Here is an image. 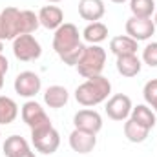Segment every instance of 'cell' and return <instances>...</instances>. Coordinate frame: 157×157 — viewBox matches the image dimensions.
Here are the masks:
<instances>
[{
	"label": "cell",
	"mask_w": 157,
	"mask_h": 157,
	"mask_svg": "<svg viewBox=\"0 0 157 157\" xmlns=\"http://www.w3.org/2000/svg\"><path fill=\"white\" fill-rule=\"evenodd\" d=\"M84 44L80 40L78 29L75 24L64 22L60 28L55 29L53 35V49L60 57V60L68 66H77L78 59L84 51Z\"/></svg>",
	"instance_id": "obj_1"
},
{
	"label": "cell",
	"mask_w": 157,
	"mask_h": 157,
	"mask_svg": "<svg viewBox=\"0 0 157 157\" xmlns=\"http://www.w3.org/2000/svg\"><path fill=\"white\" fill-rule=\"evenodd\" d=\"M112 93V82L102 75L86 78L82 84H78L75 90V99L80 106L91 108L101 102H104Z\"/></svg>",
	"instance_id": "obj_2"
},
{
	"label": "cell",
	"mask_w": 157,
	"mask_h": 157,
	"mask_svg": "<svg viewBox=\"0 0 157 157\" xmlns=\"http://www.w3.org/2000/svg\"><path fill=\"white\" fill-rule=\"evenodd\" d=\"M104 64H106V49L101 48L99 44H90L84 48L75 68L80 77L91 78L102 73Z\"/></svg>",
	"instance_id": "obj_3"
},
{
	"label": "cell",
	"mask_w": 157,
	"mask_h": 157,
	"mask_svg": "<svg viewBox=\"0 0 157 157\" xmlns=\"http://www.w3.org/2000/svg\"><path fill=\"white\" fill-rule=\"evenodd\" d=\"M31 143H33L37 152L44 154V155H51L59 150L60 135L53 128V124H46V126L31 130Z\"/></svg>",
	"instance_id": "obj_4"
},
{
	"label": "cell",
	"mask_w": 157,
	"mask_h": 157,
	"mask_svg": "<svg viewBox=\"0 0 157 157\" xmlns=\"http://www.w3.org/2000/svg\"><path fill=\"white\" fill-rule=\"evenodd\" d=\"M13 53L18 60L31 62L42 55V46L33 35H18L13 40Z\"/></svg>",
	"instance_id": "obj_5"
},
{
	"label": "cell",
	"mask_w": 157,
	"mask_h": 157,
	"mask_svg": "<svg viewBox=\"0 0 157 157\" xmlns=\"http://www.w3.org/2000/svg\"><path fill=\"white\" fill-rule=\"evenodd\" d=\"M0 35L2 40H15L20 35V9L9 6L0 13Z\"/></svg>",
	"instance_id": "obj_6"
},
{
	"label": "cell",
	"mask_w": 157,
	"mask_h": 157,
	"mask_svg": "<svg viewBox=\"0 0 157 157\" xmlns=\"http://www.w3.org/2000/svg\"><path fill=\"white\" fill-rule=\"evenodd\" d=\"M132 99L124 93H115L106 102V113L112 121H126L132 113Z\"/></svg>",
	"instance_id": "obj_7"
},
{
	"label": "cell",
	"mask_w": 157,
	"mask_h": 157,
	"mask_svg": "<svg viewBox=\"0 0 157 157\" xmlns=\"http://www.w3.org/2000/svg\"><path fill=\"white\" fill-rule=\"evenodd\" d=\"M155 33V24L152 18H137V17H130L126 20V35L132 37L133 40L141 42V40H148Z\"/></svg>",
	"instance_id": "obj_8"
},
{
	"label": "cell",
	"mask_w": 157,
	"mask_h": 157,
	"mask_svg": "<svg viewBox=\"0 0 157 157\" xmlns=\"http://www.w3.org/2000/svg\"><path fill=\"white\" fill-rule=\"evenodd\" d=\"M13 86H15V91H17L20 97L29 99V97H35L40 91L42 80H40V77L35 71H22V73L17 75Z\"/></svg>",
	"instance_id": "obj_9"
},
{
	"label": "cell",
	"mask_w": 157,
	"mask_h": 157,
	"mask_svg": "<svg viewBox=\"0 0 157 157\" xmlns=\"http://www.w3.org/2000/svg\"><path fill=\"white\" fill-rule=\"evenodd\" d=\"M20 115H22V121L31 128H40V126H46V124H51V121L48 117V113L44 112V108L40 106L37 101H28L24 102L22 110H20Z\"/></svg>",
	"instance_id": "obj_10"
},
{
	"label": "cell",
	"mask_w": 157,
	"mask_h": 157,
	"mask_svg": "<svg viewBox=\"0 0 157 157\" xmlns=\"http://www.w3.org/2000/svg\"><path fill=\"white\" fill-rule=\"evenodd\" d=\"M73 124H75L77 130H84V132H90V133L97 135L102 130V117H101L99 112L84 108V110H78L73 115Z\"/></svg>",
	"instance_id": "obj_11"
},
{
	"label": "cell",
	"mask_w": 157,
	"mask_h": 157,
	"mask_svg": "<svg viewBox=\"0 0 157 157\" xmlns=\"http://www.w3.org/2000/svg\"><path fill=\"white\" fill-rule=\"evenodd\" d=\"M70 146H71V150L77 152V154H90V152H93V148L97 146V135L75 128V130L70 133Z\"/></svg>",
	"instance_id": "obj_12"
},
{
	"label": "cell",
	"mask_w": 157,
	"mask_h": 157,
	"mask_svg": "<svg viewBox=\"0 0 157 157\" xmlns=\"http://www.w3.org/2000/svg\"><path fill=\"white\" fill-rule=\"evenodd\" d=\"M106 13V6L102 0H80L78 2V15L84 20L99 22Z\"/></svg>",
	"instance_id": "obj_13"
},
{
	"label": "cell",
	"mask_w": 157,
	"mask_h": 157,
	"mask_svg": "<svg viewBox=\"0 0 157 157\" xmlns=\"http://www.w3.org/2000/svg\"><path fill=\"white\" fill-rule=\"evenodd\" d=\"M39 20L46 29H57L64 24V13L59 6H44L39 11Z\"/></svg>",
	"instance_id": "obj_14"
},
{
	"label": "cell",
	"mask_w": 157,
	"mask_h": 157,
	"mask_svg": "<svg viewBox=\"0 0 157 157\" xmlns=\"http://www.w3.org/2000/svg\"><path fill=\"white\" fill-rule=\"evenodd\" d=\"M68 101H70L68 90H66L64 86H59V84L49 86V88L46 90V93H44V102H46L49 108H55V110L66 106Z\"/></svg>",
	"instance_id": "obj_15"
},
{
	"label": "cell",
	"mask_w": 157,
	"mask_h": 157,
	"mask_svg": "<svg viewBox=\"0 0 157 157\" xmlns=\"http://www.w3.org/2000/svg\"><path fill=\"white\" fill-rule=\"evenodd\" d=\"M110 51L115 57L122 55H137V40H133L128 35H119L110 40Z\"/></svg>",
	"instance_id": "obj_16"
},
{
	"label": "cell",
	"mask_w": 157,
	"mask_h": 157,
	"mask_svg": "<svg viewBox=\"0 0 157 157\" xmlns=\"http://www.w3.org/2000/svg\"><path fill=\"white\" fill-rule=\"evenodd\" d=\"M141 59L137 55H122L117 57V71L122 77H135L141 71Z\"/></svg>",
	"instance_id": "obj_17"
},
{
	"label": "cell",
	"mask_w": 157,
	"mask_h": 157,
	"mask_svg": "<svg viewBox=\"0 0 157 157\" xmlns=\"http://www.w3.org/2000/svg\"><path fill=\"white\" fill-rule=\"evenodd\" d=\"M2 150H4L6 157H20L22 154H26L29 150V143L20 135H11L6 139Z\"/></svg>",
	"instance_id": "obj_18"
},
{
	"label": "cell",
	"mask_w": 157,
	"mask_h": 157,
	"mask_svg": "<svg viewBox=\"0 0 157 157\" xmlns=\"http://www.w3.org/2000/svg\"><path fill=\"white\" fill-rule=\"evenodd\" d=\"M82 37L90 44H101V42H104V40L108 39V28L102 22H90L84 28Z\"/></svg>",
	"instance_id": "obj_19"
},
{
	"label": "cell",
	"mask_w": 157,
	"mask_h": 157,
	"mask_svg": "<svg viewBox=\"0 0 157 157\" xmlns=\"http://www.w3.org/2000/svg\"><path fill=\"white\" fill-rule=\"evenodd\" d=\"M148 133H150L148 128L135 122L133 119H126V122H124V137L130 143H143V141H146Z\"/></svg>",
	"instance_id": "obj_20"
},
{
	"label": "cell",
	"mask_w": 157,
	"mask_h": 157,
	"mask_svg": "<svg viewBox=\"0 0 157 157\" xmlns=\"http://www.w3.org/2000/svg\"><path fill=\"white\" fill-rule=\"evenodd\" d=\"M130 119H133L135 122L143 124L144 128L152 130L155 126V113L152 112V108H148L146 104H137L132 108V113H130Z\"/></svg>",
	"instance_id": "obj_21"
},
{
	"label": "cell",
	"mask_w": 157,
	"mask_h": 157,
	"mask_svg": "<svg viewBox=\"0 0 157 157\" xmlns=\"http://www.w3.org/2000/svg\"><path fill=\"white\" fill-rule=\"evenodd\" d=\"M18 115V106L11 97L0 95V124H11Z\"/></svg>",
	"instance_id": "obj_22"
},
{
	"label": "cell",
	"mask_w": 157,
	"mask_h": 157,
	"mask_svg": "<svg viewBox=\"0 0 157 157\" xmlns=\"http://www.w3.org/2000/svg\"><path fill=\"white\" fill-rule=\"evenodd\" d=\"M130 11H132V17L152 18V15L155 13V2L154 0H130Z\"/></svg>",
	"instance_id": "obj_23"
},
{
	"label": "cell",
	"mask_w": 157,
	"mask_h": 157,
	"mask_svg": "<svg viewBox=\"0 0 157 157\" xmlns=\"http://www.w3.org/2000/svg\"><path fill=\"white\" fill-rule=\"evenodd\" d=\"M40 20L39 15L29 11V9H22L20 11V35H31L39 29Z\"/></svg>",
	"instance_id": "obj_24"
},
{
	"label": "cell",
	"mask_w": 157,
	"mask_h": 157,
	"mask_svg": "<svg viewBox=\"0 0 157 157\" xmlns=\"http://www.w3.org/2000/svg\"><path fill=\"white\" fill-rule=\"evenodd\" d=\"M143 95H144V101L146 104H150L154 108V112L157 113V78H152L144 84L143 88Z\"/></svg>",
	"instance_id": "obj_25"
},
{
	"label": "cell",
	"mask_w": 157,
	"mask_h": 157,
	"mask_svg": "<svg viewBox=\"0 0 157 157\" xmlns=\"http://www.w3.org/2000/svg\"><path fill=\"white\" fill-rule=\"evenodd\" d=\"M143 62L150 68H157V42L146 44V48L143 49Z\"/></svg>",
	"instance_id": "obj_26"
},
{
	"label": "cell",
	"mask_w": 157,
	"mask_h": 157,
	"mask_svg": "<svg viewBox=\"0 0 157 157\" xmlns=\"http://www.w3.org/2000/svg\"><path fill=\"white\" fill-rule=\"evenodd\" d=\"M7 70H9V62H7V59L0 53V75H6Z\"/></svg>",
	"instance_id": "obj_27"
},
{
	"label": "cell",
	"mask_w": 157,
	"mask_h": 157,
	"mask_svg": "<svg viewBox=\"0 0 157 157\" xmlns=\"http://www.w3.org/2000/svg\"><path fill=\"white\" fill-rule=\"evenodd\" d=\"M20 157H37V155H35V154H33L31 150H28L26 154H22V155H20Z\"/></svg>",
	"instance_id": "obj_28"
},
{
	"label": "cell",
	"mask_w": 157,
	"mask_h": 157,
	"mask_svg": "<svg viewBox=\"0 0 157 157\" xmlns=\"http://www.w3.org/2000/svg\"><path fill=\"white\" fill-rule=\"evenodd\" d=\"M4 77H6V75H0V90H2V86H4Z\"/></svg>",
	"instance_id": "obj_29"
},
{
	"label": "cell",
	"mask_w": 157,
	"mask_h": 157,
	"mask_svg": "<svg viewBox=\"0 0 157 157\" xmlns=\"http://www.w3.org/2000/svg\"><path fill=\"white\" fill-rule=\"evenodd\" d=\"M154 24H155V28H157V9H155V13H154Z\"/></svg>",
	"instance_id": "obj_30"
},
{
	"label": "cell",
	"mask_w": 157,
	"mask_h": 157,
	"mask_svg": "<svg viewBox=\"0 0 157 157\" xmlns=\"http://www.w3.org/2000/svg\"><path fill=\"white\" fill-rule=\"evenodd\" d=\"M112 2H113V4H124L126 0H112Z\"/></svg>",
	"instance_id": "obj_31"
},
{
	"label": "cell",
	"mask_w": 157,
	"mask_h": 157,
	"mask_svg": "<svg viewBox=\"0 0 157 157\" xmlns=\"http://www.w3.org/2000/svg\"><path fill=\"white\" fill-rule=\"evenodd\" d=\"M49 4H57V2H62V0H48Z\"/></svg>",
	"instance_id": "obj_32"
},
{
	"label": "cell",
	"mask_w": 157,
	"mask_h": 157,
	"mask_svg": "<svg viewBox=\"0 0 157 157\" xmlns=\"http://www.w3.org/2000/svg\"><path fill=\"white\" fill-rule=\"evenodd\" d=\"M2 49H4V42L0 40V53H2Z\"/></svg>",
	"instance_id": "obj_33"
},
{
	"label": "cell",
	"mask_w": 157,
	"mask_h": 157,
	"mask_svg": "<svg viewBox=\"0 0 157 157\" xmlns=\"http://www.w3.org/2000/svg\"><path fill=\"white\" fill-rule=\"evenodd\" d=\"M0 40H2V35H0Z\"/></svg>",
	"instance_id": "obj_34"
},
{
	"label": "cell",
	"mask_w": 157,
	"mask_h": 157,
	"mask_svg": "<svg viewBox=\"0 0 157 157\" xmlns=\"http://www.w3.org/2000/svg\"><path fill=\"white\" fill-rule=\"evenodd\" d=\"M0 137H2V133H0Z\"/></svg>",
	"instance_id": "obj_35"
}]
</instances>
